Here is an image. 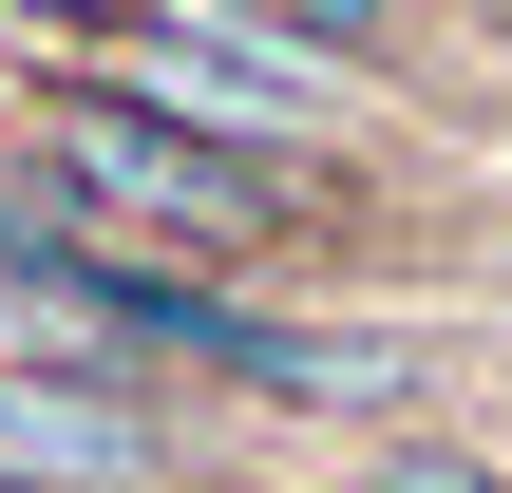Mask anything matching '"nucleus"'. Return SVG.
Listing matches in <instances>:
<instances>
[{
	"instance_id": "7ed1b4c3",
	"label": "nucleus",
	"mask_w": 512,
	"mask_h": 493,
	"mask_svg": "<svg viewBox=\"0 0 512 493\" xmlns=\"http://www.w3.org/2000/svg\"><path fill=\"white\" fill-rule=\"evenodd\" d=\"M0 493H171V437H152L133 380L0 361Z\"/></svg>"
},
{
	"instance_id": "f257e3e1",
	"label": "nucleus",
	"mask_w": 512,
	"mask_h": 493,
	"mask_svg": "<svg viewBox=\"0 0 512 493\" xmlns=\"http://www.w3.org/2000/svg\"><path fill=\"white\" fill-rule=\"evenodd\" d=\"M19 190H38L57 228L133 247V266H190V285H209V266H266L285 209H304V171H266V152L190 133V114H152L133 76H57L38 133H19Z\"/></svg>"
},
{
	"instance_id": "20e7f679",
	"label": "nucleus",
	"mask_w": 512,
	"mask_h": 493,
	"mask_svg": "<svg viewBox=\"0 0 512 493\" xmlns=\"http://www.w3.org/2000/svg\"><path fill=\"white\" fill-rule=\"evenodd\" d=\"M380 493H494V475H475L456 437H399V456H380Z\"/></svg>"
},
{
	"instance_id": "f03ea898",
	"label": "nucleus",
	"mask_w": 512,
	"mask_h": 493,
	"mask_svg": "<svg viewBox=\"0 0 512 493\" xmlns=\"http://www.w3.org/2000/svg\"><path fill=\"white\" fill-rule=\"evenodd\" d=\"M95 76H133L152 114L228 133V152H266V171L342 152V114H361V76H342V57H323L304 19H266V0H133Z\"/></svg>"
}]
</instances>
